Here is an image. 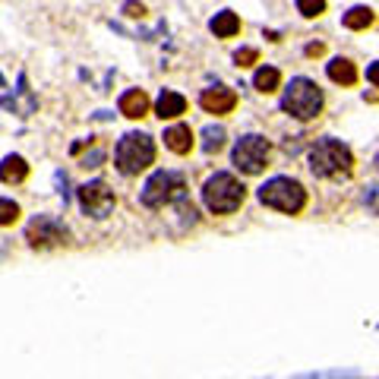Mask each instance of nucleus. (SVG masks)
<instances>
[{
	"mask_svg": "<svg viewBox=\"0 0 379 379\" xmlns=\"http://www.w3.org/2000/svg\"><path fill=\"white\" fill-rule=\"evenodd\" d=\"M322 51H326V45H320V42H316V45H307V57H320Z\"/></svg>",
	"mask_w": 379,
	"mask_h": 379,
	"instance_id": "393cba45",
	"label": "nucleus"
},
{
	"mask_svg": "<svg viewBox=\"0 0 379 379\" xmlns=\"http://www.w3.org/2000/svg\"><path fill=\"white\" fill-rule=\"evenodd\" d=\"M367 79H370V83H373L376 89H379V60H376V64H373V66H370V70H367Z\"/></svg>",
	"mask_w": 379,
	"mask_h": 379,
	"instance_id": "b1692460",
	"label": "nucleus"
},
{
	"mask_svg": "<svg viewBox=\"0 0 379 379\" xmlns=\"http://www.w3.org/2000/svg\"><path fill=\"white\" fill-rule=\"evenodd\" d=\"M256 60H260V51H256V47H240V51L234 54V64L237 66H253Z\"/></svg>",
	"mask_w": 379,
	"mask_h": 379,
	"instance_id": "4be33fe9",
	"label": "nucleus"
},
{
	"mask_svg": "<svg viewBox=\"0 0 379 379\" xmlns=\"http://www.w3.org/2000/svg\"><path fill=\"white\" fill-rule=\"evenodd\" d=\"M120 114H124V117H130V120L146 117V114H148V95L142 89L124 92V95H120Z\"/></svg>",
	"mask_w": 379,
	"mask_h": 379,
	"instance_id": "f8f14e48",
	"label": "nucleus"
},
{
	"mask_svg": "<svg viewBox=\"0 0 379 379\" xmlns=\"http://www.w3.org/2000/svg\"><path fill=\"white\" fill-rule=\"evenodd\" d=\"M124 13H127V16H130V19H142V16H146V6L136 4V0H130V4L124 6Z\"/></svg>",
	"mask_w": 379,
	"mask_h": 379,
	"instance_id": "5701e85b",
	"label": "nucleus"
},
{
	"mask_svg": "<svg viewBox=\"0 0 379 379\" xmlns=\"http://www.w3.org/2000/svg\"><path fill=\"white\" fill-rule=\"evenodd\" d=\"M79 206H83L86 215H92V218H105V215L114 209V193H111V187L101 184V180L83 184V187H79Z\"/></svg>",
	"mask_w": 379,
	"mask_h": 379,
	"instance_id": "6e6552de",
	"label": "nucleus"
},
{
	"mask_svg": "<svg viewBox=\"0 0 379 379\" xmlns=\"http://www.w3.org/2000/svg\"><path fill=\"white\" fill-rule=\"evenodd\" d=\"M310 168L316 177H332L342 180L354 171V155L348 146H342L338 139H322L320 146L310 152Z\"/></svg>",
	"mask_w": 379,
	"mask_h": 379,
	"instance_id": "f257e3e1",
	"label": "nucleus"
},
{
	"mask_svg": "<svg viewBox=\"0 0 379 379\" xmlns=\"http://www.w3.org/2000/svg\"><path fill=\"white\" fill-rule=\"evenodd\" d=\"M29 243L32 247H57V243H66V231L54 218H35L29 225Z\"/></svg>",
	"mask_w": 379,
	"mask_h": 379,
	"instance_id": "1a4fd4ad",
	"label": "nucleus"
},
{
	"mask_svg": "<svg viewBox=\"0 0 379 379\" xmlns=\"http://www.w3.org/2000/svg\"><path fill=\"white\" fill-rule=\"evenodd\" d=\"M221 146H225V130L221 127H206L202 130V148L206 152H218Z\"/></svg>",
	"mask_w": 379,
	"mask_h": 379,
	"instance_id": "6ab92c4d",
	"label": "nucleus"
},
{
	"mask_svg": "<svg viewBox=\"0 0 379 379\" xmlns=\"http://www.w3.org/2000/svg\"><path fill=\"white\" fill-rule=\"evenodd\" d=\"M281 111H288L297 120H313L322 111V89L313 79H291V86L281 95Z\"/></svg>",
	"mask_w": 379,
	"mask_h": 379,
	"instance_id": "7ed1b4c3",
	"label": "nucleus"
},
{
	"mask_svg": "<svg viewBox=\"0 0 379 379\" xmlns=\"http://www.w3.org/2000/svg\"><path fill=\"white\" fill-rule=\"evenodd\" d=\"M199 105L209 114H231L237 107V92L228 86H215V89H206L199 95Z\"/></svg>",
	"mask_w": 379,
	"mask_h": 379,
	"instance_id": "9d476101",
	"label": "nucleus"
},
{
	"mask_svg": "<svg viewBox=\"0 0 379 379\" xmlns=\"http://www.w3.org/2000/svg\"><path fill=\"white\" fill-rule=\"evenodd\" d=\"M260 202L262 206H272L279 209V212H301L303 202H307V193H303V187L297 184V180L291 177H272L269 184L260 187Z\"/></svg>",
	"mask_w": 379,
	"mask_h": 379,
	"instance_id": "39448f33",
	"label": "nucleus"
},
{
	"mask_svg": "<svg viewBox=\"0 0 379 379\" xmlns=\"http://www.w3.org/2000/svg\"><path fill=\"white\" fill-rule=\"evenodd\" d=\"M329 79H332V83H338V86H354L357 83L354 64H351L348 57H335L329 64Z\"/></svg>",
	"mask_w": 379,
	"mask_h": 379,
	"instance_id": "2eb2a0df",
	"label": "nucleus"
},
{
	"mask_svg": "<svg viewBox=\"0 0 379 379\" xmlns=\"http://www.w3.org/2000/svg\"><path fill=\"white\" fill-rule=\"evenodd\" d=\"M297 10H301L307 19H316V16L326 13V0H297Z\"/></svg>",
	"mask_w": 379,
	"mask_h": 379,
	"instance_id": "aec40b11",
	"label": "nucleus"
},
{
	"mask_svg": "<svg viewBox=\"0 0 379 379\" xmlns=\"http://www.w3.org/2000/svg\"><path fill=\"white\" fill-rule=\"evenodd\" d=\"M114 158H117V168L124 174H139L155 161V142L148 139L146 133H127V136L117 142Z\"/></svg>",
	"mask_w": 379,
	"mask_h": 379,
	"instance_id": "20e7f679",
	"label": "nucleus"
},
{
	"mask_svg": "<svg viewBox=\"0 0 379 379\" xmlns=\"http://www.w3.org/2000/svg\"><path fill=\"white\" fill-rule=\"evenodd\" d=\"M243 196H247V187H243L234 174H215V177H209L206 187H202V202H206L215 215L237 212Z\"/></svg>",
	"mask_w": 379,
	"mask_h": 379,
	"instance_id": "f03ea898",
	"label": "nucleus"
},
{
	"mask_svg": "<svg viewBox=\"0 0 379 379\" xmlns=\"http://www.w3.org/2000/svg\"><path fill=\"white\" fill-rule=\"evenodd\" d=\"M29 177V165H25V158H19V155H6L4 165H0V180L4 184H19V180Z\"/></svg>",
	"mask_w": 379,
	"mask_h": 379,
	"instance_id": "4468645a",
	"label": "nucleus"
},
{
	"mask_svg": "<svg viewBox=\"0 0 379 379\" xmlns=\"http://www.w3.org/2000/svg\"><path fill=\"white\" fill-rule=\"evenodd\" d=\"M19 218V206L13 199H0V225H13Z\"/></svg>",
	"mask_w": 379,
	"mask_h": 379,
	"instance_id": "412c9836",
	"label": "nucleus"
},
{
	"mask_svg": "<svg viewBox=\"0 0 379 379\" xmlns=\"http://www.w3.org/2000/svg\"><path fill=\"white\" fill-rule=\"evenodd\" d=\"M253 86H256V89H260L262 95L275 92V89H279V86H281V73L275 70V66H262V70H256Z\"/></svg>",
	"mask_w": 379,
	"mask_h": 379,
	"instance_id": "a211bd4d",
	"label": "nucleus"
},
{
	"mask_svg": "<svg viewBox=\"0 0 379 379\" xmlns=\"http://www.w3.org/2000/svg\"><path fill=\"white\" fill-rule=\"evenodd\" d=\"M180 196H184V177L174 171L152 174L146 190H142V202H146L148 209H161V206H168V202L180 199Z\"/></svg>",
	"mask_w": 379,
	"mask_h": 379,
	"instance_id": "423d86ee",
	"label": "nucleus"
},
{
	"mask_svg": "<svg viewBox=\"0 0 379 379\" xmlns=\"http://www.w3.org/2000/svg\"><path fill=\"white\" fill-rule=\"evenodd\" d=\"M342 23H344V29L361 32V29H367V25H373V10H370V6H351Z\"/></svg>",
	"mask_w": 379,
	"mask_h": 379,
	"instance_id": "f3484780",
	"label": "nucleus"
},
{
	"mask_svg": "<svg viewBox=\"0 0 379 379\" xmlns=\"http://www.w3.org/2000/svg\"><path fill=\"white\" fill-rule=\"evenodd\" d=\"M212 32H215V38H234L237 32H240V19H237V13L221 10L218 16L212 19Z\"/></svg>",
	"mask_w": 379,
	"mask_h": 379,
	"instance_id": "dca6fc26",
	"label": "nucleus"
},
{
	"mask_svg": "<svg viewBox=\"0 0 379 379\" xmlns=\"http://www.w3.org/2000/svg\"><path fill=\"white\" fill-rule=\"evenodd\" d=\"M165 146L171 148V152L177 155H187L190 148H193V130H190L187 124H174L165 130Z\"/></svg>",
	"mask_w": 379,
	"mask_h": 379,
	"instance_id": "ddd939ff",
	"label": "nucleus"
},
{
	"mask_svg": "<svg viewBox=\"0 0 379 379\" xmlns=\"http://www.w3.org/2000/svg\"><path fill=\"white\" fill-rule=\"evenodd\" d=\"M269 158H272V146L262 136H243L234 146V165L243 174H260L269 165Z\"/></svg>",
	"mask_w": 379,
	"mask_h": 379,
	"instance_id": "0eeeda50",
	"label": "nucleus"
},
{
	"mask_svg": "<svg viewBox=\"0 0 379 379\" xmlns=\"http://www.w3.org/2000/svg\"><path fill=\"white\" fill-rule=\"evenodd\" d=\"M376 165H379V158H376Z\"/></svg>",
	"mask_w": 379,
	"mask_h": 379,
	"instance_id": "a878e982",
	"label": "nucleus"
},
{
	"mask_svg": "<svg viewBox=\"0 0 379 379\" xmlns=\"http://www.w3.org/2000/svg\"><path fill=\"white\" fill-rule=\"evenodd\" d=\"M187 111V98L180 92H171L165 89L158 95V101H155V114H158L161 120H171V117H180V114Z\"/></svg>",
	"mask_w": 379,
	"mask_h": 379,
	"instance_id": "9b49d317",
	"label": "nucleus"
}]
</instances>
